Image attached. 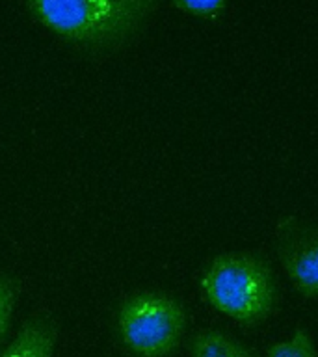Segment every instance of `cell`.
I'll use <instances>...</instances> for the list:
<instances>
[{"instance_id": "cell-1", "label": "cell", "mask_w": 318, "mask_h": 357, "mask_svg": "<svg viewBox=\"0 0 318 357\" xmlns=\"http://www.w3.org/2000/svg\"><path fill=\"white\" fill-rule=\"evenodd\" d=\"M33 21L73 49L106 56L144 32L160 0H24Z\"/></svg>"}, {"instance_id": "cell-2", "label": "cell", "mask_w": 318, "mask_h": 357, "mask_svg": "<svg viewBox=\"0 0 318 357\" xmlns=\"http://www.w3.org/2000/svg\"><path fill=\"white\" fill-rule=\"evenodd\" d=\"M203 300L245 328L262 324L275 309L278 284L264 259L233 251L214 257L199 279Z\"/></svg>"}, {"instance_id": "cell-3", "label": "cell", "mask_w": 318, "mask_h": 357, "mask_svg": "<svg viewBox=\"0 0 318 357\" xmlns=\"http://www.w3.org/2000/svg\"><path fill=\"white\" fill-rule=\"evenodd\" d=\"M188 326L186 309L166 292L142 290L127 296L116 311V333L134 357H169L181 348Z\"/></svg>"}, {"instance_id": "cell-4", "label": "cell", "mask_w": 318, "mask_h": 357, "mask_svg": "<svg viewBox=\"0 0 318 357\" xmlns=\"http://www.w3.org/2000/svg\"><path fill=\"white\" fill-rule=\"evenodd\" d=\"M275 250L290 283L303 298H318V227L285 218L275 229Z\"/></svg>"}, {"instance_id": "cell-5", "label": "cell", "mask_w": 318, "mask_h": 357, "mask_svg": "<svg viewBox=\"0 0 318 357\" xmlns=\"http://www.w3.org/2000/svg\"><path fill=\"white\" fill-rule=\"evenodd\" d=\"M60 324L49 312H38L17 329L15 337L0 350V357H54Z\"/></svg>"}, {"instance_id": "cell-6", "label": "cell", "mask_w": 318, "mask_h": 357, "mask_svg": "<svg viewBox=\"0 0 318 357\" xmlns=\"http://www.w3.org/2000/svg\"><path fill=\"white\" fill-rule=\"evenodd\" d=\"M190 357H257L240 340L220 329H201L188 339Z\"/></svg>"}, {"instance_id": "cell-7", "label": "cell", "mask_w": 318, "mask_h": 357, "mask_svg": "<svg viewBox=\"0 0 318 357\" xmlns=\"http://www.w3.org/2000/svg\"><path fill=\"white\" fill-rule=\"evenodd\" d=\"M21 279L10 273L0 272V344L4 342L6 335L10 333L17 301L21 298Z\"/></svg>"}, {"instance_id": "cell-8", "label": "cell", "mask_w": 318, "mask_h": 357, "mask_svg": "<svg viewBox=\"0 0 318 357\" xmlns=\"http://www.w3.org/2000/svg\"><path fill=\"white\" fill-rule=\"evenodd\" d=\"M266 357H318V351L311 335L298 328L290 339L270 346Z\"/></svg>"}, {"instance_id": "cell-9", "label": "cell", "mask_w": 318, "mask_h": 357, "mask_svg": "<svg viewBox=\"0 0 318 357\" xmlns=\"http://www.w3.org/2000/svg\"><path fill=\"white\" fill-rule=\"evenodd\" d=\"M229 0H172L175 10L203 21H218L227 10Z\"/></svg>"}]
</instances>
